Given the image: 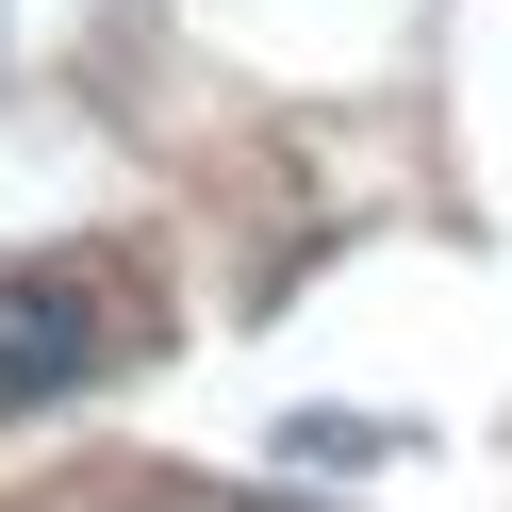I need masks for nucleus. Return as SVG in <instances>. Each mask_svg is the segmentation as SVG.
Returning <instances> with one entry per match:
<instances>
[{
    "instance_id": "obj_1",
    "label": "nucleus",
    "mask_w": 512,
    "mask_h": 512,
    "mask_svg": "<svg viewBox=\"0 0 512 512\" xmlns=\"http://www.w3.org/2000/svg\"><path fill=\"white\" fill-rule=\"evenodd\" d=\"M100 347H116V314H100V281H83V265H0V413L83 397Z\"/></svg>"
},
{
    "instance_id": "obj_2",
    "label": "nucleus",
    "mask_w": 512,
    "mask_h": 512,
    "mask_svg": "<svg viewBox=\"0 0 512 512\" xmlns=\"http://www.w3.org/2000/svg\"><path fill=\"white\" fill-rule=\"evenodd\" d=\"M248 512H281V496H248Z\"/></svg>"
}]
</instances>
